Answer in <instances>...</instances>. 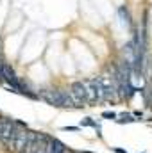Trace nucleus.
I'll return each instance as SVG.
<instances>
[{"label":"nucleus","instance_id":"obj_1","mask_svg":"<svg viewBox=\"0 0 152 153\" xmlns=\"http://www.w3.org/2000/svg\"><path fill=\"white\" fill-rule=\"evenodd\" d=\"M38 100L47 102L48 105L59 107V109H77L75 102L72 98L70 89H63V87H52V89H38Z\"/></svg>","mask_w":152,"mask_h":153},{"label":"nucleus","instance_id":"obj_2","mask_svg":"<svg viewBox=\"0 0 152 153\" xmlns=\"http://www.w3.org/2000/svg\"><path fill=\"white\" fill-rule=\"evenodd\" d=\"M70 93H72V98H74V102H75L77 109L90 105V103H88V96H86V87H84L82 80H75V82L70 84Z\"/></svg>","mask_w":152,"mask_h":153},{"label":"nucleus","instance_id":"obj_3","mask_svg":"<svg viewBox=\"0 0 152 153\" xmlns=\"http://www.w3.org/2000/svg\"><path fill=\"white\" fill-rule=\"evenodd\" d=\"M48 143H50V135L38 134V139L34 143V153H48Z\"/></svg>","mask_w":152,"mask_h":153},{"label":"nucleus","instance_id":"obj_4","mask_svg":"<svg viewBox=\"0 0 152 153\" xmlns=\"http://www.w3.org/2000/svg\"><path fill=\"white\" fill-rule=\"evenodd\" d=\"M118 16H120V20H122V23L127 27V29H131V30H134V23H132V18H131V13L127 11V7H118Z\"/></svg>","mask_w":152,"mask_h":153},{"label":"nucleus","instance_id":"obj_5","mask_svg":"<svg viewBox=\"0 0 152 153\" xmlns=\"http://www.w3.org/2000/svg\"><path fill=\"white\" fill-rule=\"evenodd\" d=\"M48 153H66V146H65V143H61V141L56 139V137H50V143H48Z\"/></svg>","mask_w":152,"mask_h":153},{"label":"nucleus","instance_id":"obj_6","mask_svg":"<svg viewBox=\"0 0 152 153\" xmlns=\"http://www.w3.org/2000/svg\"><path fill=\"white\" fill-rule=\"evenodd\" d=\"M81 126H91V128H95L97 135H99V137H102V134H100V125H99L97 121H93L91 117H86V119H82V121H81Z\"/></svg>","mask_w":152,"mask_h":153},{"label":"nucleus","instance_id":"obj_7","mask_svg":"<svg viewBox=\"0 0 152 153\" xmlns=\"http://www.w3.org/2000/svg\"><path fill=\"white\" fill-rule=\"evenodd\" d=\"M134 121H138V119L134 117V114H129V112H122L116 117V123H120V125H123V123H134Z\"/></svg>","mask_w":152,"mask_h":153},{"label":"nucleus","instance_id":"obj_8","mask_svg":"<svg viewBox=\"0 0 152 153\" xmlns=\"http://www.w3.org/2000/svg\"><path fill=\"white\" fill-rule=\"evenodd\" d=\"M102 117H104V119H114V121H116L118 114L113 112V111H106V112H102Z\"/></svg>","mask_w":152,"mask_h":153},{"label":"nucleus","instance_id":"obj_9","mask_svg":"<svg viewBox=\"0 0 152 153\" xmlns=\"http://www.w3.org/2000/svg\"><path fill=\"white\" fill-rule=\"evenodd\" d=\"M79 128H81V126H63L61 130H63V132H77Z\"/></svg>","mask_w":152,"mask_h":153},{"label":"nucleus","instance_id":"obj_10","mask_svg":"<svg viewBox=\"0 0 152 153\" xmlns=\"http://www.w3.org/2000/svg\"><path fill=\"white\" fill-rule=\"evenodd\" d=\"M2 132H4V117H0V143H2Z\"/></svg>","mask_w":152,"mask_h":153},{"label":"nucleus","instance_id":"obj_11","mask_svg":"<svg viewBox=\"0 0 152 153\" xmlns=\"http://www.w3.org/2000/svg\"><path fill=\"white\" fill-rule=\"evenodd\" d=\"M134 117H136V119H141V117H143V112H140V111H136V112H134Z\"/></svg>","mask_w":152,"mask_h":153},{"label":"nucleus","instance_id":"obj_12","mask_svg":"<svg viewBox=\"0 0 152 153\" xmlns=\"http://www.w3.org/2000/svg\"><path fill=\"white\" fill-rule=\"evenodd\" d=\"M113 152L114 153H127L125 150H122V148H113Z\"/></svg>","mask_w":152,"mask_h":153},{"label":"nucleus","instance_id":"obj_13","mask_svg":"<svg viewBox=\"0 0 152 153\" xmlns=\"http://www.w3.org/2000/svg\"><path fill=\"white\" fill-rule=\"evenodd\" d=\"M0 59H2V45H0Z\"/></svg>","mask_w":152,"mask_h":153}]
</instances>
